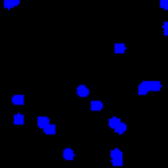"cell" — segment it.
Segmentation results:
<instances>
[{"label":"cell","instance_id":"obj_1","mask_svg":"<svg viewBox=\"0 0 168 168\" xmlns=\"http://www.w3.org/2000/svg\"><path fill=\"white\" fill-rule=\"evenodd\" d=\"M123 152H121L119 148H113L111 150V162H113V166H123Z\"/></svg>","mask_w":168,"mask_h":168},{"label":"cell","instance_id":"obj_2","mask_svg":"<svg viewBox=\"0 0 168 168\" xmlns=\"http://www.w3.org/2000/svg\"><path fill=\"white\" fill-rule=\"evenodd\" d=\"M148 91H150V81H142L138 85V95H146Z\"/></svg>","mask_w":168,"mask_h":168},{"label":"cell","instance_id":"obj_3","mask_svg":"<svg viewBox=\"0 0 168 168\" xmlns=\"http://www.w3.org/2000/svg\"><path fill=\"white\" fill-rule=\"evenodd\" d=\"M48 125H49V119H48V117H38V127H40L42 131H44Z\"/></svg>","mask_w":168,"mask_h":168},{"label":"cell","instance_id":"obj_4","mask_svg":"<svg viewBox=\"0 0 168 168\" xmlns=\"http://www.w3.org/2000/svg\"><path fill=\"white\" fill-rule=\"evenodd\" d=\"M77 95L79 97H87V95H89V87L87 85H79L77 87Z\"/></svg>","mask_w":168,"mask_h":168},{"label":"cell","instance_id":"obj_5","mask_svg":"<svg viewBox=\"0 0 168 168\" xmlns=\"http://www.w3.org/2000/svg\"><path fill=\"white\" fill-rule=\"evenodd\" d=\"M64 158H65V160H73V158H75L73 148H65V150H64Z\"/></svg>","mask_w":168,"mask_h":168},{"label":"cell","instance_id":"obj_6","mask_svg":"<svg viewBox=\"0 0 168 168\" xmlns=\"http://www.w3.org/2000/svg\"><path fill=\"white\" fill-rule=\"evenodd\" d=\"M20 4V0H4V8H8V10H10V8H16Z\"/></svg>","mask_w":168,"mask_h":168},{"label":"cell","instance_id":"obj_7","mask_svg":"<svg viewBox=\"0 0 168 168\" xmlns=\"http://www.w3.org/2000/svg\"><path fill=\"white\" fill-rule=\"evenodd\" d=\"M113 131H115V133H119V134H123V133H127V125H125L123 121H121V123L117 125V127L113 129Z\"/></svg>","mask_w":168,"mask_h":168},{"label":"cell","instance_id":"obj_8","mask_svg":"<svg viewBox=\"0 0 168 168\" xmlns=\"http://www.w3.org/2000/svg\"><path fill=\"white\" fill-rule=\"evenodd\" d=\"M160 89H162L160 81H150V91H160Z\"/></svg>","mask_w":168,"mask_h":168},{"label":"cell","instance_id":"obj_9","mask_svg":"<svg viewBox=\"0 0 168 168\" xmlns=\"http://www.w3.org/2000/svg\"><path fill=\"white\" fill-rule=\"evenodd\" d=\"M56 131H57V129H56V125H52V123H49L48 127L44 129V133H46V134H56Z\"/></svg>","mask_w":168,"mask_h":168},{"label":"cell","instance_id":"obj_10","mask_svg":"<svg viewBox=\"0 0 168 168\" xmlns=\"http://www.w3.org/2000/svg\"><path fill=\"white\" fill-rule=\"evenodd\" d=\"M125 49H127L125 44H115V53H125Z\"/></svg>","mask_w":168,"mask_h":168},{"label":"cell","instance_id":"obj_11","mask_svg":"<svg viewBox=\"0 0 168 168\" xmlns=\"http://www.w3.org/2000/svg\"><path fill=\"white\" fill-rule=\"evenodd\" d=\"M119 123H121V119H117V117H111V119H109V127L111 129H115Z\"/></svg>","mask_w":168,"mask_h":168},{"label":"cell","instance_id":"obj_12","mask_svg":"<svg viewBox=\"0 0 168 168\" xmlns=\"http://www.w3.org/2000/svg\"><path fill=\"white\" fill-rule=\"evenodd\" d=\"M91 109H93V111H101V109H103V103H101V101H93V103H91Z\"/></svg>","mask_w":168,"mask_h":168},{"label":"cell","instance_id":"obj_13","mask_svg":"<svg viewBox=\"0 0 168 168\" xmlns=\"http://www.w3.org/2000/svg\"><path fill=\"white\" fill-rule=\"evenodd\" d=\"M12 103H14V105H22L24 103V97H22V95H14V97H12Z\"/></svg>","mask_w":168,"mask_h":168},{"label":"cell","instance_id":"obj_14","mask_svg":"<svg viewBox=\"0 0 168 168\" xmlns=\"http://www.w3.org/2000/svg\"><path fill=\"white\" fill-rule=\"evenodd\" d=\"M14 123L16 125H22L24 123V115H20V113H18V115H14Z\"/></svg>","mask_w":168,"mask_h":168},{"label":"cell","instance_id":"obj_15","mask_svg":"<svg viewBox=\"0 0 168 168\" xmlns=\"http://www.w3.org/2000/svg\"><path fill=\"white\" fill-rule=\"evenodd\" d=\"M160 8H164V10L168 8V2H166V0H160Z\"/></svg>","mask_w":168,"mask_h":168}]
</instances>
